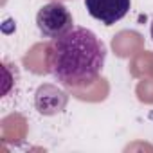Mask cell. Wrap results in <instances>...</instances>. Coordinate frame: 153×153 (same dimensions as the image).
<instances>
[{
  "mask_svg": "<svg viewBox=\"0 0 153 153\" xmlns=\"http://www.w3.org/2000/svg\"><path fill=\"white\" fill-rule=\"evenodd\" d=\"M65 103H67L65 92H61L59 88H56L52 85H43L36 92V108L45 115L61 112Z\"/></svg>",
  "mask_w": 153,
  "mask_h": 153,
  "instance_id": "277c9868",
  "label": "cell"
},
{
  "mask_svg": "<svg viewBox=\"0 0 153 153\" xmlns=\"http://www.w3.org/2000/svg\"><path fill=\"white\" fill-rule=\"evenodd\" d=\"M149 31H151V40H153V20H151V27H149Z\"/></svg>",
  "mask_w": 153,
  "mask_h": 153,
  "instance_id": "5b68a950",
  "label": "cell"
},
{
  "mask_svg": "<svg viewBox=\"0 0 153 153\" xmlns=\"http://www.w3.org/2000/svg\"><path fill=\"white\" fill-rule=\"evenodd\" d=\"M106 59V47L87 27H72L52 38L47 45V68L52 78L65 87H87L92 83Z\"/></svg>",
  "mask_w": 153,
  "mask_h": 153,
  "instance_id": "6da1fadb",
  "label": "cell"
},
{
  "mask_svg": "<svg viewBox=\"0 0 153 153\" xmlns=\"http://www.w3.org/2000/svg\"><path fill=\"white\" fill-rule=\"evenodd\" d=\"M36 25L40 33L47 38H58L74 27L70 11L61 2H49L40 7L36 15Z\"/></svg>",
  "mask_w": 153,
  "mask_h": 153,
  "instance_id": "7a4b0ae2",
  "label": "cell"
},
{
  "mask_svg": "<svg viewBox=\"0 0 153 153\" xmlns=\"http://www.w3.org/2000/svg\"><path fill=\"white\" fill-rule=\"evenodd\" d=\"M131 6V0H85V7L92 18L105 25L123 20Z\"/></svg>",
  "mask_w": 153,
  "mask_h": 153,
  "instance_id": "3957f363",
  "label": "cell"
}]
</instances>
